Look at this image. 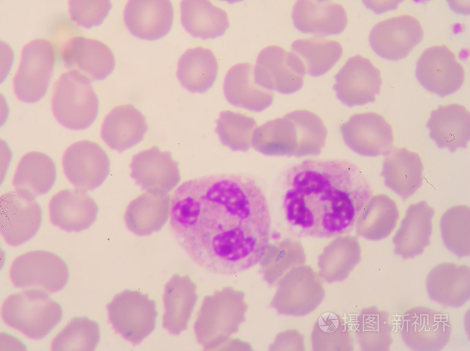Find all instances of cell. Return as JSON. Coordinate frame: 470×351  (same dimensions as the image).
<instances>
[{"mask_svg": "<svg viewBox=\"0 0 470 351\" xmlns=\"http://www.w3.org/2000/svg\"><path fill=\"white\" fill-rule=\"evenodd\" d=\"M170 225L196 264L215 274L233 275L264 258L272 218L265 194L252 179L215 174L186 181L176 190Z\"/></svg>", "mask_w": 470, "mask_h": 351, "instance_id": "1", "label": "cell"}, {"mask_svg": "<svg viewBox=\"0 0 470 351\" xmlns=\"http://www.w3.org/2000/svg\"><path fill=\"white\" fill-rule=\"evenodd\" d=\"M371 197L360 169L341 159H307L289 170L286 222L297 234L329 238L350 231Z\"/></svg>", "mask_w": 470, "mask_h": 351, "instance_id": "2", "label": "cell"}, {"mask_svg": "<svg viewBox=\"0 0 470 351\" xmlns=\"http://www.w3.org/2000/svg\"><path fill=\"white\" fill-rule=\"evenodd\" d=\"M327 135L325 125L317 114L298 109L257 127L252 145L270 156L315 155L324 147Z\"/></svg>", "mask_w": 470, "mask_h": 351, "instance_id": "3", "label": "cell"}, {"mask_svg": "<svg viewBox=\"0 0 470 351\" xmlns=\"http://www.w3.org/2000/svg\"><path fill=\"white\" fill-rule=\"evenodd\" d=\"M62 315L61 305L39 288L10 295L1 308L6 324L34 339L45 337L61 321Z\"/></svg>", "mask_w": 470, "mask_h": 351, "instance_id": "4", "label": "cell"}, {"mask_svg": "<svg viewBox=\"0 0 470 351\" xmlns=\"http://www.w3.org/2000/svg\"><path fill=\"white\" fill-rule=\"evenodd\" d=\"M98 96L88 76L77 69L67 71L56 82L52 110L64 126L84 129L95 120L99 111Z\"/></svg>", "mask_w": 470, "mask_h": 351, "instance_id": "5", "label": "cell"}, {"mask_svg": "<svg viewBox=\"0 0 470 351\" xmlns=\"http://www.w3.org/2000/svg\"><path fill=\"white\" fill-rule=\"evenodd\" d=\"M58 57V49L47 39H35L23 47L21 62L14 78V89L19 100L36 102L45 96Z\"/></svg>", "mask_w": 470, "mask_h": 351, "instance_id": "6", "label": "cell"}, {"mask_svg": "<svg viewBox=\"0 0 470 351\" xmlns=\"http://www.w3.org/2000/svg\"><path fill=\"white\" fill-rule=\"evenodd\" d=\"M107 309L115 331L133 343L141 342L156 328V302L141 291L127 289L117 294Z\"/></svg>", "mask_w": 470, "mask_h": 351, "instance_id": "7", "label": "cell"}, {"mask_svg": "<svg viewBox=\"0 0 470 351\" xmlns=\"http://www.w3.org/2000/svg\"><path fill=\"white\" fill-rule=\"evenodd\" d=\"M306 72L304 63L296 53L275 45L259 52L254 67L255 80L259 85L285 94L302 88Z\"/></svg>", "mask_w": 470, "mask_h": 351, "instance_id": "8", "label": "cell"}, {"mask_svg": "<svg viewBox=\"0 0 470 351\" xmlns=\"http://www.w3.org/2000/svg\"><path fill=\"white\" fill-rule=\"evenodd\" d=\"M451 328L446 313L419 306L403 313L400 333L406 346L413 350L438 351L448 343Z\"/></svg>", "mask_w": 470, "mask_h": 351, "instance_id": "9", "label": "cell"}, {"mask_svg": "<svg viewBox=\"0 0 470 351\" xmlns=\"http://www.w3.org/2000/svg\"><path fill=\"white\" fill-rule=\"evenodd\" d=\"M10 275L16 287L38 286L54 293L67 284L69 271L67 262L58 255L46 250H33L14 260Z\"/></svg>", "mask_w": 470, "mask_h": 351, "instance_id": "10", "label": "cell"}, {"mask_svg": "<svg viewBox=\"0 0 470 351\" xmlns=\"http://www.w3.org/2000/svg\"><path fill=\"white\" fill-rule=\"evenodd\" d=\"M42 220V208L32 194L16 189L1 196V232L8 244L17 246L31 239Z\"/></svg>", "mask_w": 470, "mask_h": 351, "instance_id": "11", "label": "cell"}, {"mask_svg": "<svg viewBox=\"0 0 470 351\" xmlns=\"http://www.w3.org/2000/svg\"><path fill=\"white\" fill-rule=\"evenodd\" d=\"M416 76L427 90L447 96L462 85L465 71L449 48L435 45L421 55L416 63Z\"/></svg>", "mask_w": 470, "mask_h": 351, "instance_id": "12", "label": "cell"}, {"mask_svg": "<svg viewBox=\"0 0 470 351\" xmlns=\"http://www.w3.org/2000/svg\"><path fill=\"white\" fill-rule=\"evenodd\" d=\"M423 37L419 21L412 15L403 14L377 23L370 33L369 43L380 57L398 60L408 56Z\"/></svg>", "mask_w": 470, "mask_h": 351, "instance_id": "13", "label": "cell"}, {"mask_svg": "<svg viewBox=\"0 0 470 351\" xmlns=\"http://www.w3.org/2000/svg\"><path fill=\"white\" fill-rule=\"evenodd\" d=\"M338 99L349 106L375 101L381 86L379 69L360 54L349 58L335 77Z\"/></svg>", "mask_w": 470, "mask_h": 351, "instance_id": "14", "label": "cell"}, {"mask_svg": "<svg viewBox=\"0 0 470 351\" xmlns=\"http://www.w3.org/2000/svg\"><path fill=\"white\" fill-rule=\"evenodd\" d=\"M62 163L69 180L84 190L99 186L108 177L110 168L105 150L99 144L86 139L71 144L64 154Z\"/></svg>", "mask_w": 470, "mask_h": 351, "instance_id": "15", "label": "cell"}, {"mask_svg": "<svg viewBox=\"0 0 470 351\" xmlns=\"http://www.w3.org/2000/svg\"><path fill=\"white\" fill-rule=\"evenodd\" d=\"M346 144L364 156L386 153L393 143L392 129L385 118L374 112L356 113L341 126Z\"/></svg>", "mask_w": 470, "mask_h": 351, "instance_id": "16", "label": "cell"}, {"mask_svg": "<svg viewBox=\"0 0 470 351\" xmlns=\"http://www.w3.org/2000/svg\"><path fill=\"white\" fill-rule=\"evenodd\" d=\"M124 18L128 30L136 37L157 40L171 30L174 8L171 0H128Z\"/></svg>", "mask_w": 470, "mask_h": 351, "instance_id": "17", "label": "cell"}, {"mask_svg": "<svg viewBox=\"0 0 470 351\" xmlns=\"http://www.w3.org/2000/svg\"><path fill=\"white\" fill-rule=\"evenodd\" d=\"M68 67H76L94 80H102L115 69L116 60L105 43L82 36L69 38L58 53Z\"/></svg>", "mask_w": 470, "mask_h": 351, "instance_id": "18", "label": "cell"}, {"mask_svg": "<svg viewBox=\"0 0 470 351\" xmlns=\"http://www.w3.org/2000/svg\"><path fill=\"white\" fill-rule=\"evenodd\" d=\"M292 16L294 27L310 34H339L348 23L344 7L332 0H297Z\"/></svg>", "mask_w": 470, "mask_h": 351, "instance_id": "19", "label": "cell"}, {"mask_svg": "<svg viewBox=\"0 0 470 351\" xmlns=\"http://www.w3.org/2000/svg\"><path fill=\"white\" fill-rule=\"evenodd\" d=\"M131 176L142 188L168 192L181 179L178 162L158 146L140 151L131 162Z\"/></svg>", "mask_w": 470, "mask_h": 351, "instance_id": "20", "label": "cell"}, {"mask_svg": "<svg viewBox=\"0 0 470 351\" xmlns=\"http://www.w3.org/2000/svg\"><path fill=\"white\" fill-rule=\"evenodd\" d=\"M51 223L61 229L79 231L96 220L98 205L82 189H64L56 194L49 203Z\"/></svg>", "mask_w": 470, "mask_h": 351, "instance_id": "21", "label": "cell"}, {"mask_svg": "<svg viewBox=\"0 0 470 351\" xmlns=\"http://www.w3.org/2000/svg\"><path fill=\"white\" fill-rule=\"evenodd\" d=\"M434 214V209L425 201L408 207L393 238L396 253L408 258L423 253L430 242Z\"/></svg>", "mask_w": 470, "mask_h": 351, "instance_id": "22", "label": "cell"}, {"mask_svg": "<svg viewBox=\"0 0 470 351\" xmlns=\"http://www.w3.org/2000/svg\"><path fill=\"white\" fill-rule=\"evenodd\" d=\"M224 92L233 105L256 112L265 110L274 100L273 91L255 82L254 67L248 63L236 64L228 70Z\"/></svg>", "mask_w": 470, "mask_h": 351, "instance_id": "23", "label": "cell"}, {"mask_svg": "<svg viewBox=\"0 0 470 351\" xmlns=\"http://www.w3.org/2000/svg\"><path fill=\"white\" fill-rule=\"evenodd\" d=\"M426 285L432 300L460 307L469 298V267L451 262L438 264L428 273Z\"/></svg>", "mask_w": 470, "mask_h": 351, "instance_id": "24", "label": "cell"}, {"mask_svg": "<svg viewBox=\"0 0 470 351\" xmlns=\"http://www.w3.org/2000/svg\"><path fill=\"white\" fill-rule=\"evenodd\" d=\"M148 130L145 115L132 104L114 108L106 117L102 137L113 149L123 151L140 142Z\"/></svg>", "mask_w": 470, "mask_h": 351, "instance_id": "25", "label": "cell"}, {"mask_svg": "<svg viewBox=\"0 0 470 351\" xmlns=\"http://www.w3.org/2000/svg\"><path fill=\"white\" fill-rule=\"evenodd\" d=\"M427 125L430 137L440 148L454 151L466 147L469 140V113L459 104L438 106L432 112Z\"/></svg>", "mask_w": 470, "mask_h": 351, "instance_id": "26", "label": "cell"}, {"mask_svg": "<svg viewBox=\"0 0 470 351\" xmlns=\"http://www.w3.org/2000/svg\"><path fill=\"white\" fill-rule=\"evenodd\" d=\"M382 175L386 185L403 199L412 196L423 182V166L419 154L406 148L386 152Z\"/></svg>", "mask_w": 470, "mask_h": 351, "instance_id": "27", "label": "cell"}, {"mask_svg": "<svg viewBox=\"0 0 470 351\" xmlns=\"http://www.w3.org/2000/svg\"><path fill=\"white\" fill-rule=\"evenodd\" d=\"M170 196L163 191L148 190L128 205L125 221L128 228L137 235H148L161 229L167 221Z\"/></svg>", "mask_w": 470, "mask_h": 351, "instance_id": "28", "label": "cell"}, {"mask_svg": "<svg viewBox=\"0 0 470 351\" xmlns=\"http://www.w3.org/2000/svg\"><path fill=\"white\" fill-rule=\"evenodd\" d=\"M198 295L196 285L188 275L175 274L166 284L163 296V327L179 335L188 325Z\"/></svg>", "mask_w": 470, "mask_h": 351, "instance_id": "29", "label": "cell"}, {"mask_svg": "<svg viewBox=\"0 0 470 351\" xmlns=\"http://www.w3.org/2000/svg\"><path fill=\"white\" fill-rule=\"evenodd\" d=\"M181 21L190 34L202 39L222 36L230 26L227 12L211 0H183Z\"/></svg>", "mask_w": 470, "mask_h": 351, "instance_id": "30", "label": "cell"}, {"mask_svg": "<svg viewBox=\"0 0 470 351\" xmlns=\"http://www.w3.org/2000/svg\"><path fill=\"white\" fill-rule=\"evenodd\" d=\"M219 65L213 52L197 46L188 49L178 60L177 76L182 85L191 92H205L214 84Z\"/></svg>", "mask_w": 470, "mask_h": 351, "instance_id": "31", "label": "cell"}, {"mask_svg": "<svg viewBox=\"0 0 470 351\" xmlns=\"http://www.w3.org/2000/svg\"><path fill=\"white\" fill-rule=\"evenodd\" d=\"M57 178L54 161L47 154L32 151L21 159L13 179L15 188L35 196L48 192Z\"/></svg>", "mask_w": 470, "mask_h": 351, "instance_id": "32", "label": "cell"}, {"mask_svg": "<svg viewBox=\"0 0 470 351\" xmlns=\"http://www.w3.org/2000/svg\"><path fill=\"white\" fill-rule=\"evenodd\" d=\"M292 48L303 60L306 71L312 76H320L329 71L343 54L342 44L323 38H300Z\"/></svg>", "mask_w": 470, "mask_h": 351, "instance_id": "33", "label": "cell"}, {"mask_svg": "<svg viewBox=\"0 0 470 351\" xmlns=\"http://www.w3.org/2000/svg\"><path fill=\"white\" fill-rule=\"evenodd\" d=\"M399 213L395 201L386 194L370 198L359 215L356 224H362L361 234L371 240L387 237L395 227Z\"/></svg>", "mask_w": 470, "mask_h": 351, "instance_id": "34", "label": "cell"}, {"mask_svg": "<svg viewBox=\"0 0 470 351\" xmlns=\"http://www.w3.org/2000/svg\"><path fill=\"white\" fill-rule=\"evenodd\" d=\"M99 324L87 317L73 318L53 339L51 350H94L100 340Z\"/></svg>", "mask_w": 470, "mask_h": 351, "instance_id": "35", "label": "cell"}, {"mask_svg": "<svg viewBox=\"0 0 470 351\" xmlns=\"http://www.w3.org/2000/svg\"><path fill=\"white\" fill-rule=\"evenodd\" d=\"M257 121L242 113L225 110L217 121L216 132L222 143L233 150H248L252 146Z\"/></svg>", "mask_w": 470, "mask_h": 351, "instance_id": "36", "label": "cell"}, {"mask_svg": "<svg viewBox=\"0 0 470 351\" xmlns=\"http://www.w3.org/2000/svg\"><path fill=\"white\" fill-rule=\"evenodd\" d=\"M359 335L364 350H388L392 343L388 313L376 306L364 309L360 316Z\"/></svg>", "mask_w": 470, "mask_h": 351, "instance_id": "37", "label": "cell"}, {"mask_svg": "<svg viewBox=\"0 0 470 351\" xmlns=\"http://www.w3.org/2000/svg\"><path fill=\"white\" fill-rule=\"evenodd\" d=\"M440 228L446 247L458 256L469 254V208L456 205L442 216Z\"/></svg>", "mask_w": 470, "mask_h": 351, "instance_id": "38", "label": "cell"}, {"mask_svg": "<svg viewBox=\"0 0 470 351\" xmlns=\"http://www.w3.org/2000/svg\"><path fill=\"white\" fill-rule=\"evenodd\" d=\"M71 19L84 27L102 24L112 9L111 0H69Z\"/></svg>", "mask_w": 470, "mask_h": 351, "instance_id": "39", "label": "cell"}, {"mask_svg": "<svg viewBox=\"0 0 470 351\" xmlns=\"http://www.w3.org/2000/svg\"><path fill=\"white\" fill-rule=\"evenodd\" d=\"M403 0H362L365 6L376 14L396 9Z\"/></svg>", "mask_w": 470, "mask_h": 351, "instance_id": "40", "label": "cell"}, {"mask_svg": "<svg viewBox=\"0 0 470 351\" xmlns=\"http://www.w3.org/2000/svg\"><path fill=\"white\" fill-rule=\"evenodd\" d=\"M447 2L454 12L463 15L469 14V0H447Z\"/></svg>", "mask_w": 470, "mask_h": 351, "instance_id": "41", "label": "cell"}, {"mask_svg": "<svg viewBox=\"0 0 470 351\" xmlns=\"http://www.w3.org/2000/svg\"><path fill=\"white\" fill-rule=\"evenodd\" d=\"M220 1H225V2H227L228 3L232 4V3H235L242 1L244 0H220Z\"/></svg>", "mask_w": 470, "mask_h": 351, "instance_id": "42", "label": "cell"}]
</instances>
